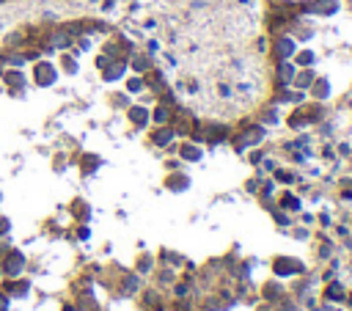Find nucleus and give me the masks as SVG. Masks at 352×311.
Returning <instances> with one entry per match:
<instances>
[{"mask_svg": "<svg viewBox=\"0 0 352 311\" xmlns=\"http://www.w3.org/2000/svg\"><path fill=\"white\" fill-rule=\"evenodd\" d=\"M20 267H22V256L20 254L9 256V273H20Z\"/></svg>", "mask_w": 352, "mask_h": 311, "instance_id": "obj_1", "label": "nucleus"}, {"mask_svg": "<svg viewBox=\"0 0 352 311\" xmlns=\"http://www.w3.org/2000/svg\"><path fill=\"white\" fill-rule=\"evenodd\" d=\"M14 83V86H22V74H9V86Z\"/></svg>", "mask_w": 352, "mask_h": 311, "instance_id": "obj_3", "label": "nucleus"}, {"mask_svg": "<svg viewBox=\"0 0 352 311\" xmlns=\"http://www.w3.org/2000/svg\"><path fill=\"white\" fill-rule=\"evenodd\" d=\"M50 80V69H47V63H42V69H39V83H47Z\"/></svg>", "mask_w": 352, "mask_h": 311, "instance_id": "obj_2", "label": "nucleus"}]
</instances>
